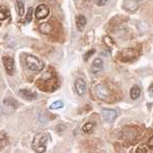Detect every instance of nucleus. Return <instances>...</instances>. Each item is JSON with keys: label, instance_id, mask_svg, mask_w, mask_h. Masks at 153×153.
Returning <instances> with one entry per match:
<instances>
[{"label": "nucleus", "instance_id": "f257e3e1", "mask_svg": "<svg viewBox=\"0 0 153 153\" xmlns=\"http://www.w3.org/2000/svg\"><path fill=\"white\" fill-rule=\"evenodd\" d=\"M48 141V135L46 133H38L35 135L32 143V148L37 153H44L46 151V143Z\"/></svg>", "mask_w": 153, "mask_h": 153}, {"label": "nucleus", "instance_id": "f03ea898", "mask_svg": "<svg viewBox=\"0 0 153 153\" xmlns=\"http://www.w3.org/2000/svg\"><path fill=\"white\" fill-rule=\"evenodd\" d=\"M25 62H26L27 68L30 71H41L44 68V62L40 58L34 55H28L25 58Z\"/></svg>", "mask_w": 153, "mask_h": 153}, {"label": "nucleus", "instance_id": "7ed1b4c3", "mask_svg": "<svg viewBox=\"0 0 153 153\" xmlns=\"http://www.w3.org/2000/svg\"><path fill=\"white\" fill-rule=\"evenodd\" d=\"M49 12H50V9H49L48 5H46V4H40L35 9V16L37 19H43L47 18Z\"/></svg>", "mask_w": 153, "mask_h": 153}, {"label": "nucleus", "instance_id": "20e7f679", "mask_svg": "<svg viewBox=\"0 0 153 153\" xmlns=\"http://www.w3.org/2000/svg\"><path fill=\"white\" fill-rule=\"evenodd\" d=\"M2 62L4 65V68H5L6 73L8 74L9 76H12L14 73V60L13 58L10 57V56H3L2 57Z\"/></svg>", "mask_w": 153, "mask_h": 153}, {"label": "nucleus", "instance_id": "39448f33", "mask_svg": "<svg viewBox=\"0 0 153 153\" xmlns=\"http://www.w3.org/2000/svg\"><path fill=\"white\" fill-rule=\"evenodd\" d=\"M101 114H102L103 120L106 123H112L117 117V111L113 109H103Z\"/></svg>", "mask_w": 153, "mask_h": 153}, {"label": "nucleus", "instance_id": "423d86ee", "mask_svg": "<svg viewBox=\"0 0 153 153\" xmlns=\"http://www.w3.org/2000/svg\"><path fill=\"white\" fill-rule=\"evenodd\" d=\"M75 90L76 92V94L82 96L85 94L86 92V82L84 79H78L75 82Z\"/></svg>", "mask_w": 153, "mask_h": 153}, {"label": "nucleus", "instance_id": "0eeeda50", "mask_svg": "<svg viewBox=\"0 0 153 153\" xmlns=\"http://www.w3.org/2000/svg\"><path fill=\"white\" fill-rule=\"evenodd\" d=\"M140 1H142V0H125L124 1V8L128 11L134 12V11L137 10L138 4H139Z\"/></svg>", "mask_w": 153, "mask_h": 153}, {"label": "nucleus", "instance_id": "6e6552de", "mask_svg": "<svg viewBox=\"0 0 153 153\" xmlns=\"http://www.w3.org/2000/svg\"><path fill=\"white\" fill-rule=\"evenodd\" d=\"M96 94H97L98 98L104 100L109 97V90L104 85H98L96 88Z\"/></svg>", "mask_w": 153, "mask_h": 153}, {"label": "nucleus", "instance_id": "1a4fd4ad", "mask_svg": "<svg viewBox=\"0 0 153 153\" xmlns=\"http://www.w3.org/2000/svg\"><path fill=\"white\" fill-rule=\"evenodd\" d=\"M103 65H104V63H103L102 59L95 58L94 61L92 62V65H91V71H92L93 74L100 73V71L103 70Z\"/></svg>", "mask_w": 153, "mask_h": 153}, {"label": "nucleus", "instance_id": "9d476101", "mask_svg": "<svg viewBox=\"0 0 153 153\" xmlns=\"http://www.w3.org/2000/svg\"><path fill=\"white\" fill-rule=\"evenodd\" d=\"M19 94L23 96L24 98H26L27 100H34L37 97V94L35 92H33L30 89H22L19 91Z\"/></svg>", "mask_w": 153, "mask_h": 153}, {"label": "nucleus", "instance_id": "9b49d317", "mask_svg": "<svg viewBox=\"0 0 153 153\" xmlns=\"http://www.w3.org/2000/svg\"><path fill=\"white\" fill-rule=\"evenodd\" d=\"M86 25H87V19L84 16H78L76 18V26L78 31L82 32L84 29H85Z\"/></svg>", "mask_w": 153, "mask_h": 153}, {"label": "nucleus", "instance_id": "f8f14e48", "mask_svg": "<svg viewBox=\"0 0 153 153\" xmlns=\"http://www.w3.org/2000/svg\"><path fill=\"white\" fill-rule=\"evenodd\" d=\"M130 96L133 100H137L138 98L141 96V88H140L138 85L133 86L130 91Z\"/></svg>", "mask_w": 153, "mask_h": 153}, {"label": "nucleus", "instance_id": "ddd939ff", "mask_svg": "<svg viewBox=\"0 0 153 153\" xmlns=\"http://www.w3.org/2000/svg\"><path fill=\"white\" fill-rule=\"evenodd\" d=\"M3 104H4V106H6V107H11L12 109H16V108L18 107L19 103L16 102V100L14 99V98L8 97L3 100Z\"/></svg>", "mask_w": 153, "mask_h": 153}, {"label": "nucleus", "instance_id": "4468645a", "mask_svg": "<svg viewBox=\"0 0 153 153\" xmlns=\"http://www.w3.org/2000/svg\"><path fill=\"white\" fill-rule=\"evenodd\" d=\"M16 7L19 16H23L25 13V3L23 0H16Z\"/></svg>", "mask_w": 153, "mask_h": 153}, {"label": "nucleus", "instance_id": "2eb2a0df", "mask_svg": "<svg viewBox=\"0 0 153 153\" xmlns=\"http://www.w3.org/2000/svg\"><path fill=\"white\" fill-rule=\"evenodd\" d=\"M94 128H95V125L93 124V123H86V124L83 126L82 131L84 134H91V133L94 131Z\"/></svg>", "mask_w": 153, "mask_h": 153}, {"label": "nucleus", "instance_id": "dca6fc26", "mask_svg": "<svg viewBox=\"0 0 153 153\" xmlns=\"http://www.w3.org/2000/svg\"><path fill=\"white\" fill-rule=\"evenodd\" d=\"M40 31L43 34H49L52 31V26L49 23H43V24H41V26H40Z\"/></svg>", "mask_w": 153, "mask_h": 153}, {"label": "nucleus", "instance_id": "f3484780", "mask_svg": "<svg viewBox=\"0 0 153 153\" xmlns=\"http://www.w3.org/2000/svg\"><path fill=\"white\" fill-rule=\"evenodd\" d=\"M9 16V10L5 6H0V21H4Z\"/></svg>", "mask_w": 153, "mask_h": 153}, {"label": "nucleus", "instance_id": "a211bd4d", "mask_svg": "<svg viewBox=\"0 0 153 153\" xmlns=\"http://www.w3.org/2000/svg\"><path fill=\"white\" fill-rule=\"evenodd\" d=\"M8 143V140H7V137H6V134L5 133H0V150H2L4 147L7 145Z\"/></svg>", "mask_w": 153, "mask_h": 153}, {"label": "nucleus", "instance_id": "6ab92c4d", "mask_svg": "<svg viewBox=\"0 0 153 153\" xmlns=\"http://www.w3.org/2000/svg\"><path fill=\"white\" fill-rule=\"evenodd\" d=\"M62 107H63V102L61 100L55 101V102H53L52 104L49 106L50 109H59V108H62Z\"/></svg>", "mask_w": 153, "mask_h": 153}, {"label": "nucleus", "instance_id": "aec40b11", "mask_svg": "<svg viewBox=\"0 0 153 153\" xmlns=\"http://www.w3.org/2000/svg\"><path fill=\"white\" fill-rule=\"evenodd\" d=\"M32 19H33V8H32V7H30V8L28 9V12H27L26 19H25V23L29 24L30 22L32 21Z\"/></svg>", "mask_w": 153, "mask_h": 153}, {"label": "nucleus", "instance_id": "412c9836", "mask_svg": "<svg viewBox=\"0 0 153 153\" xmlns=\"http://www.w3.org/2000/svg\"><path fill=\"white\" fill-rule=\"evenodd\" d=\"M148 145L147 144H143V145H140L139 147L137 148L136 150V153H147L148 152Z\"/></svg>", "mask_w": 153, "mask_h": 153}, {"label": "nucleus", "instance_id": "4be33fe9", "mask_svg": "<svg viewBox=\"0 0 153 153\" xmlns=\"http://www.w3.org/2000/svg\"><path fill=\"white\" fill-rule=\"evenodd\" d=\"M108 2H109V0H95L96 5H98V6H103V5H105V4H107Z\"/></svg>", "mask_w": 153, "mask_h": 153}, {"label": "nucleus", "instance_id": "5701e85b", "mask_svg": "<svg viewBox=\"0 0 153 153\" xmlns=\"http://www.w3.org/2000/svg\"><path fill=\"white\" fill-rule=\"evenodd\" d=\"M147 145H148V147H149L150 149H152V150H153V136H152L151 138H150L149 140H148Z\"/></svg>", "mask_w": 153, "mask_h": 153}, {"label": "nucleus", "instance_id": "b1692460", "mask_svg": "<svg viewBox=\"0 0 153 153\" xmlns=\"http://www.w3.org/2000/svg\"><path fill=\"white\" fill-rule=\"evenodd\" d=\"M94 52H95L94 49H91V51H88V52L86 53V55H85V59H86V60H87V59L89 58V56H91Z\"/></svg>", "mask_w": 153, "mask_h": 153}, {"label": "nucleus", "instance_id": "393cba45", "mask_svg": "<svg viewBox=\"0 0 153 153\" xmlns=\"http://www.w3.org/2000/svg\"><path fill=\"white\" fill-rule=\"evenodd\" d=\"M148 91H149L150 94L153 95V83L151 84V86H150V87H149V90H148Z\"/></svg>", "mask_w": 153, "mask_h": 153}]
</instances>
